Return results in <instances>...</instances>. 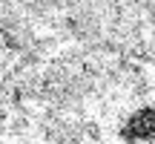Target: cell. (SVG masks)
Here are the masks:
<instances>
[{
    "mask_svg": "<svg viewBox=\"0 0 155 144\" xmlns=\"http://www.w3.org/2000/svg\"><path fill=\"white\" fill-rule=\"evenodd\" d=\"M121 139L129 144H155V110L141 107L121 127Z\"/></svg>",
    "mask_w": 155,
    "mask_h": 144,
    "instance_id": "obj_1",
    "label": "cell"
}]
</instances>
